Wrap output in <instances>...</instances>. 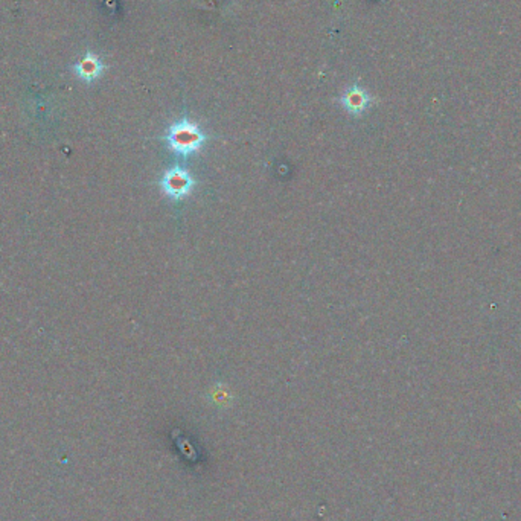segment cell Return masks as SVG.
<instances>
[{
    "instance_id": "cell-4",
    "label": "cell",
    "mask_w": 521,
    "mask_h": 521,
    "mask_svg": "<svg viewBox=\"0 0 521 521\" xmlns=\"http://www.w3.org/2000/svg\"><path fill=\"white\" fill-rule=\"evenodd\" d=\"M75 70L78 73V77L81 79H84L87 82H91L95 81L101 73H103L104 70V64L101 63L99 57H96L95 53L89 52L84 58H82L77 66H75Z\"/></svg>"
},
{
    "instance_id": "cell-2",
    "label": "cell",
    "mask_w": 521,
    "mask_h": 521,
    "mask_svg": "<svg viewBox=\"0 0 521 521\" xmlns=\"http://www.w3.org/2000/svg\"><path fill=\"white\" fill-rule=\"evenodd\" d=\"M160 188L165 195L171 200H183L191 194L195 186V179L192 174L181 167H171L165 171L160 179Z\"/></svg>"
},
{
    "instance_id": "cell-1",
    "label": "cell",
    "mask_w": 521,
    "mask_h": 521,
    "mask_svg": "<svg viewBox=\"0 0 521 521\" xmlns=\"http://www.w3.org/2000/svg\"><path fill=\"white\" fill-rule=\"evenodd\" d=\"M163 139L172 153L181 155V157H191L203 148L207 136L198 124L183 117L168 127Z\"/></svg>"
},
{
    "instance_id": "cell-3",
    "label": "cell",
    "mask_w": 521,
    "mask_h": 521,
    "mask_svg": "<svg viewBox=\"0 0 521 521\" xmlns=\"http://www.w3.org/2000/svg\"><path fill=\"white\" fill-rule=\"evenodd\" d=\"M372 98L361 86L352 84L345 90V94L340 96V104L347 113L354 116H361L366 110L371 107Z\"/></svg>"
}]
</instances>
